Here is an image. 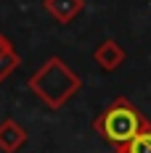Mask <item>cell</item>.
<instances>
[{"label": "cell", "instance_id": "obj_1", "mask_svg": "<svg viewBox=\"0 0 151 153\" xmlns=\"http://www.w3.org/2000/svg\"><path fill=\"white\" fill-rule=\"evenodd\" d=\"M27 87L48 111H59L82 90V76L74 69H69L61 56H50L27 79Z\"/></svg>", "mask_w": 151, "mask_h": 153}, {"label": "cell", "instance_id": "obj_2", "mask_svg": "<svg viewBox=\"0 0 151 153\" xmlns=\"http://www.w3.org/2000/svg\"><path fill=\"white\" fill-rule=\"evenodd\" d=\"M151 127V122L138 111L127 98H114L111 106L101 111L93 122V129L106 140L111 143V148H119V145H127L130 140L135 137L140 129Z\"/></svg>", "mask_w": 151, "mask_h": 153}, {"label": "cell", "instance_id": "obj_3", "mask_svg": "<svg viewBox=\"0 0 151 153\" xmlns=\"http://www.w3.org/2000/svg\"><path fill=\"white\" fill-rule=\"evenodd\" d=\"M125 58H127V53H125V48L114 40V37H106V40H101L98 45H95V50H93V61L98 63L104 71H117L122 63H125Z\"/></svg>", "mask_w": 151, "mask_h": 153}, {"label": "cell", "instance_id": "obj_4", "mask_svg": "<svg viewBox=\"0 0 151 153\" xmlns=\"http://www.w3.org/2000/svg\"><path fill=\"white\" fill-rule=\"evenodd\" d=\"M27 140H29L27 129L16 122V119L5 116L0 122V153H19L27 145Z\"/></svg>", "mask_w": 151, "mask_h": 153}, {"label": "cell", "instance_id": "obj_5", "mask_svg": "<svg viewBox=\"0 0 151 153\" xmlns=\"http://www.w3.org/2000/svg\"><path fill=\"white\" fill-rule=\"evenodd\" d=\"M43 8L59 24H72L85 11V0H43Z\"/></svg>", "mask_w": 151, "mask_h": 153}, {"label": "cell", "instance_id": "obj_6", "mask_svg": "<svg viewBox=\"0 0 151 153\" xmlns=\"http://www.w3.org/2000/svg\"><path fill=\"white\" fill-rule=\"evenodd\" d=\"M19 66H21V58H19V53H16L14 42L0 32V82H5Z\"/></svg>", "mask_w": 151, "mask_h": 153}, {"label": "cell", "instance_id": "obj_7", "mask_svg": "<svg viewBox=\"0 0 151 153\" xmlns=\"http://www.w3.org/2000/svg\"><path fill=\"white\" fill-rule=\"evenodd\" d=\"M125 151L127 153H151V127L140 129L135 137L125 145Z\"/></svg>", "mask_w": 151, "mask_h": 153}, {"label": "cell", "instance_id": "obj_8", "mask_svg": "<svg viewBox=\"0 0 151 153\" xmlns=\"http://www.w3.org/2000/svg\"><path fill=\"white\" fill-rule=\"evenodd\" d=\"M114 153H127V151H125V145H119V148H114Z\"/></svg>", "mask_w": 151, "mask_h": 153}]
</instances>
